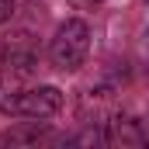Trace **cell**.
<instances>
[{"mask_svg":"<svg viewBox=\"0 0 149 149\" xmlns=\"http://www.w3.org/2000/svg\"><path fill=\"white\" fill-rule=\"evenodd\" d=\"M87 52H90V28L83 24V21H63L59 28H56V35L49 42V59H52V66L59 70V73H73L83 66V59H87Z\"/></svg>","mask_w":149,"mask_h":149,"instance_id":"1","label":"cell"},{"mask_svg":"<svg viewBox=\"0 0 149 149\" xmlns=\"http://www.w3.org/2000/svg\"><path fill=\"white\" fill-rule=\"evenodd\" d=\"M63 108V90L56 87H21L0 101V111L14 118H52Z\"/></svg>","mask_w":149,"mask_h":149,"instance_id":"2","label":"cell"},{"mask_svg":"<svg viewBox=\"0 0 149 149\" xmlns=\"http://www.w3.org/2000/svg\"><path fill=\"white\" fill-rule=\"evenodd\" d=\"M38 73V56L24 45H7L0 52V87L10 94V90H21L28 87Z\"/></svg>","mask_w":149,"mask_h":149,"instance_id":"3","label":"cell"},{"mask_svg":"<svg viewBox=\"0 0 149 149\" xmlns=\"http://www.w3.org/2000/svg\"><path fill=\"white\" fill-rule=\"evenodd\" d=\"M104 142L108 146H146L149 142V132L142 128L139 118L132 114H114L104 128Z\"/></svg>","mask_w":149,"mask_h":149,"instance_id":"4","label":"cell"},{"mask_svg":"<svg viewBox=\"0 0 149 149\" xmlns=\"http://www.w3.org/2000/svg\"><path fill=\"white\" fill-rule=\"evenodd\" d=\"M52 132L45 125H21V128H10L0 135V146H38L42 139H49Z\"/></svg>","mask_w":149,"mask_h":149,"instance_id":"5","label":"cell"},{"mask_svg":"<svg viewBox=\"0 0 149 149\" xmlns=\"http://www.w3.org/2000/svg\"><path fill=\"white\" fill-rule=\"evenodd\" d=\"M14 17V0H0V24H7Z\"/></svg>","mask_w":149,"mask_h":149,"instance_id":"6","label":"cell"}]
</instances>
